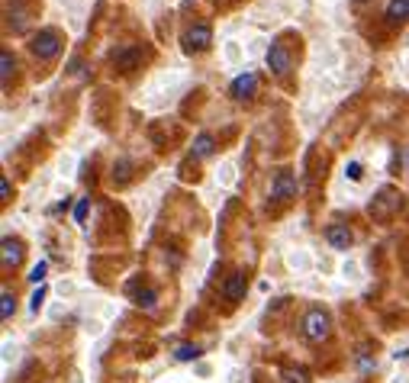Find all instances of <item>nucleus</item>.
<instances>
[{
    "label": "nucleus",
    "instance_id": "obj_2",
    "mask_svg": "<svg viewBox=\"0 0 409 383\" xmlns=\"http://www.w3.org/2000/svg\"><path fill=\"white\" fill-rule=\"evenodd\" d=\"M326 235H329V242H332V248H338V252H345V248L352 245V232L342 229V225H332Z\"/></svg>",
    "mask_w": 409,
    "mask_h": 383
},
{
    "label": "nucleus",
    "instance_id": "obj_3",
    "mask_svg": "<svg viewBox=\"0 0 409 383\" xmlns=\"http://www.w3.org/2000/svg\"><path fill=\"white\" fill-rule=\"evenodd\" d=\"M197 355H200V348H197V345H181V348H177V361H190V357H197Z\"/></svg>",
    "mask_w": 409,
    "mask_h": 383
},
{
    "label": "nucleus",
    "instance_id": "obj_5",
    "mask_svg": "<svg viewBox=\"0 0 409 383\" xmlns=\"http://www.w3.org/2000/svg\"><path fill=\"white\" fill-rule=\"evenodd\" d=\"M29 277H33V281H42V277H46V264H36V268H33V274H29Z\"/></svg>",
    "mask_w": 409,
    "mask_h": 383
},
{
    "label": "nucleus",
    "instance_id": "obj_4",
    "mask_svg": "<svg viewBox=\"0 0 409 383\" xmlns=\"http://www.w3.org/2000/svg\"><path fill=\"white\" fill-rule=\"evenodd\" d=\"M10 312H13V297L3 293V319H10Z\"/></svg>",
    "mask_w": 409,
    "mask_h": 383
},
{
    "label": "nucleus",
    "instance_id": "obj_1",
    "mask_svg": "<svg viewBox=\"0 0 409 383\" xmlns=\"http://www.w3.org/2000/svg\"><path fill=\"white\" fill-rule=\"evenodd\" d=\"M307 338H313V342H319V338H326L329 335V316L326 312H319V309H313L307 316Z\"/></svg>",
    "mask_w": 409,
    "mask_h": 383
},
{
    "label": "nucleus",
    "instance_id": "obj_6",
    "mask_svg": "<svg viewBox=\"0 0 409 383\" xmlns=\"http://www.w3.org/2000/svg\"><path fill=\"white\" fill-rule=\"evenodd\" d=\"M42 297H46V290H39L36 297H33V309H39V306H42Z\"/></svg>",
    "mask_w": 409,
    "mask_h": 383
}]
</instances>
